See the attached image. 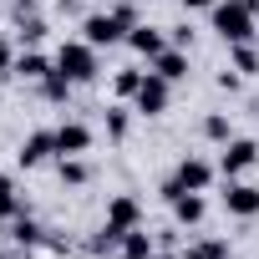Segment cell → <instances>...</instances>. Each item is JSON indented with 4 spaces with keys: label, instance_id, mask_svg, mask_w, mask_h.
Returning <instances> with one entry per match:
<instances>
[{
    "label": "cell",
    "instance_id": "obj_12",
    "mask_svg": "<svg viewBox=\"0 0 259 259\" xmlns=\"http://www.w3.org/2000/svg\"><path fill=\"white\" fill-rule=\"evenodd\" d=\"M153 66H158V76H168V81H183V76H188V56H183V51H163V56H153Z\"/></svg>",
    "mask_w": 259,
    "mask_h": 259
},
{
    "label": "cell",
    "instance_id": "obj_6",
    "mask_svg": "<svg viewBox=\"0 0 259 259\" xmlns=\"http://www.w3.org/2000/svg\"><path fill=\"white\" fill-rule=\"evenodd\" d=\"M254 163H259V148H254L249 138H229V143H224V158H219L224 178H239V173L254 168Z\"/></svg>",
    "mask_w": 259,
    "mask_h": 259
},
{
    "label": "cell",
    "instance_id": "obj_28",
    "mask_svg": "<svg viewBox=\"0 0 259 259\" xmlns=\"http://www.w3.org/2000/svg\"><path fill=\"white\" fill-rule=\"evenodd\" d=\"M173 259H203V254H198V249H188V254H173Z\"/></svg>",
    "mask_w": 259,
    "mask_h": 259
},
{
    "label": "cell",
    "instance_id": "obj_7",
    "mask_svg": "<svg viewBox=\"0 0 259 259\" xmlns=\"http://www.w3.org/2000/svg\"><path fill=\"white\" fill-rule=\"evenodd\" d=\"M224 208H229V213H239V219H254V213H259V188H254V183H229Z\"/></svg>",
    "mask_w": 259,
    "mask_h": 259
},
{
    "label": "cell",
    "instance_id": "obj_3",
    "mask_svg": "<svg viewBox=\"0 0 259 259\" xmlns=\"http://www.w3.org/2000/svg\"><path fill=\"white\" fill-rule=\"evenodd\" d=\"M56 71H61L66 81H92V76H97V46H92V41H66V46L56 51Z\"/></svg>",
    "mask_w": 259,
    "mask_h": 259
},
{
    "label": "cell",
    "instance_id": "obj_2",
    "mask_svg": "<svg viewBox=\"0 0 259 259\" xmlns=\"http://www.w3.org/2000/svg\"><path fill=\"white\" fill-rule=\"evenodd\" d=\"M138 219H143L138 198H133V193H117V198H112V208H107V229L97 234V244H92V249H97V254H107L112 244H122V234H127V229H138Z\"/></svg>",
    "mask_w": 259,
    "mask_h": 259
},
{
    "label": "cell",
    "instance_id": "obj_21",
    "mask_svg": "<svg viewBox=\"0 0 259 259\" xmlns=\"http://www.w3.org/2000/svg\"><path fill=\"white\" fill-rule=\"evenodd\" d=\"M234 66H239V71H259V56H254L249 46H234Z\"/></svg>",
    "mask_w": 259,
    "mask_h": 259
},
{
    "label": "cell",
    "instance_id": "obj_5",
    "mask_svg": "<svg viewBox=\"0 0 259 259\" xmlns=\"http://www.w3.org/2000/svg\"><path fill=\"white\" fill-rule=\"evenodd\" d=\"M133 102H138V112H143V117H158V112H168V76H158V71H148Z\"/></svg>",
    "mask_w": 259,
    "mask_h": 259
},
{
    "label": "cell",
    "instance_id": "obj_24",
    "mask_svg": "<svg viewBox=\"0 0 259 259\" xmlns=\"http://www.w3.org/2000/svg\"><path fill=\"white\" fill-rule=\"evenodd\" d=\"M198 254H203V259H224V254H229V244H224V239H203V244H198Z\"/></svg>",
    "mask_w": 259,
    "mask_h": 259
},
{
    "label": "cell",
    "instance_id": "obj_1",
    "mask_svg": "<svg viewBox=\"0 0 259 259\" xmlns=\"http://www.w3.org/2000/svg\"><path fill=\"white\" fill-rule=\"evenodd\" d=\"M254 16H259V0H219L213 6V31L229 46H244L254 36Z\"/></svg>",
    "mask_w": 259,
    "mask_h": 259
},
{
    "label": "cell",
    "instance_id": "obj_14",
    "mask_svg": "<svg viewBox=\"0 0 259 259\" xmlns=\"http://www.w3.org/2000/svg\"><path fill=\"white\" fill-rule=\"evenodd\" d=\"M173 213H178V224H198L203 219V198L198 193H178L173 198Z\"/></svg>",
    "mask_w": 259,
    "mask_h": 259
},
{
    "label": "cell",
    "instance_id": "obj_19",
    "mask_svg": "<svg viewBox=\"0 0 259 259\" xmlns=\"http://www.w3.org/2000/svg\"><path fill=\"white\" fill-rule=\"evenodd\" d=\"M203 133H208L213 143H229V138H234V127H229V117H208V122H203Z\"/></svg>",
    "mask_w": 259,
    "mask_h": 259
},
{
    "label": "cell",
    "instance_id": "obj_15",
    "mask_svg": "<svg viewBox=\"0 0 259 259\" xmlns=\"http://www.w3.org/2000/svg\"><path fill=\"white\" fill-rule=\"evenodd\" d=\"M122 254H127V259H148V254H153V239H148L143 229H127V234H122Z\"/></svg>",
    "mask_w": 259,
    "mask_h": 259
},
{
    "label": "cell",
    "instance_id": "obj_11",
    "mask_svg": "<svg viewBox=\"0 0 259 259\" xmlns=\"http://www.w3.org/2000/svg\"><path fill=\"white\" fill-rule=\"evenodd\" d=\"M127 41H133V51H143V56H163V36H158L153 26H133Z\"/></svg>",
    "mask_w": 259,
    "mask_h": 259
},
{
    "label": "cell",
    "instance_id": "obj_13",
    "mask_svg": "<svg viewBox=\"0 0 259 259\" xmlns=\"http://www.w3.org/2000/svg\"><path fill=\"white\" fill-rule=\"evenodd\" d=\"M16 71H21L26 81H46V76H51V61H46V56H36V51H26V56L16 61Z\"/></svg>",
    "mask_w": 259,
    "mask_h": 259
},
{
    "label": "cell",
    "instance_id": "obj_26",
    "mask_svg": "<svg viewBox=\"0 0 259 259\" xmlns=\"http://www.w3.org/2000/svg\"><path fill=\"white\" fill-rule=\"evenodd\" d=\"M11 66H16V61H11V46H6V41H0V76H6Z\"/></svg>",
    "mask_w": 259,
    "mask_h": 259
},
{
    "label": "cell",
    "instance_id": "obj_25",
    "mask_svg": "<svg viewBox=\"0 0 259 259\" xmlns=\"http://www.w3.org/2000/svg\"><path fill=\"white\" fill-rule=\"evenodd\" d=\"M21 36H26V41H41V36H46V26L31 16V21H21Z\"/></svg>",
    "mask_w": 259,
    "mask_h": 259
},
{
    "label": "cell",
    "instance_id": "obj_29",
    "mask_svg": "<svg viewBox=\"0 0 259 259\" xmlns=\"http://www.w3.org/2000/svg\"><path fill=\"white\" fill-rule=\"evenodd\" d=\"M148 259H153V254H148Z\"/></svg>",
    "mask_w": 259,
    "mask_h": 259
},
{
    "label": "cell",
    "instance_id": "obj_16",
    "mask_svg": "<svg viewBox=\"0 0 259 259\" xmlns=\"http://www.w3.org/2000/svg\"><path fill=\"white\" fill-rule=\"evenodd\" d=\"M11 239H16L21 249H26V244H41V229H36L31 219H16V229H11Z\"/></svg>",
    "mask_w": 259,
    "mask_h": 259
},
{
    "label": "cell",
    "instance_id": "obj_8",
    "mask_svg": "<svg viewBox=\"0 0 259 259\" xmlns=\"http://www.w3.org/2000/svg\"><path fill=\"white\" fill-rule=\"evenodd\" d=\"M51 153H56V133H31L16 158H21V168H36V163H46Z\"/></svg>",
    "mask_w": 259,
    "mask_h": 259
},
{
    "label": "cell",
    "instance_id": "obj_10",
    "mask_svg": "<svg viewBox=\"0 0 259 259\" xmlns=\"http://www.w3.org/2000/svg\"><path fill=\"white\" fill-rule=\"evenodd\" d=\"M173 178H178V183H183L188 193H203V188H208V178H213V168H208L203 158H183Z\"/></svg>",
    "mask_w": 259,
    "mask_h": 259
},
{
    "label": "cell",
    "instance_id": "obj_22",
    "mask_svg": "<svg viewBox=\"0 0 259 259\" xmlns=\"http://www.w3.org/2000/svg\"><path fill=\"white\" fill-rule=\"evenodd\" d=\"M66 87H71V81H66L61 71H51V76H46V97H51V102H61V97H66Z\"/></svg>",
    "mask_w": 259,
    "mask_h": 259
},
{
    "label": "cell",
    "instance_id": "obj_4",
    "mask_svg": "<svg viewBox=\"0 0 259 259\" xmlns=\"http://www.w3.org/2000/svg\"><path fill=\"white\" fill-rule=\"evenodd\" d=\"M81 31H87V41H92V46H112V41H122L133 26H127L117 11H107V16H87V21H81Z\"/></svg>",
    "mask_w": 259,
    "mask_h": 259
},
{
    "label": "cell",
    "instance_id": "obj_18",
    "mask_svg": "<svg viewBox=\"0 0 259 259\" xmlns=\"http://www.w3.org/2000/svg\"><path fill=\"white\" fill-rule=\"evenodd\" d=\"M117 97H138V87H143V71H117Z\"/></svg>",
    "mask_w": 259,
    "mask_h": 259
},
{
    "label": "cell",
    "instance_id": "obj_20",
    "mask_svg": "<svg viewBox=\"0 0 259 259\" xmlns=\"http://www.w3.org/2000/svg\"><path fill=\"white\" fill-rule=\"evenodd\" d=\"M61 183H87V163H76V158H61Z\"/></svg>",
    "mask_w": 259,
    "mask_h": 259
},
{
    "label": "cell",
    "instance_id": "obj_27",
    "mask_svg": "<svg viewBox=\"0 0 259 259\" xmlns=\"http://www.w3.org/2000/svg\"><path fill=\"white\" fill-rule=\"evenodd\" d=\"M183 6H188V11H213L219 0H183Z\"/></svg>",
    "mask_w": 259,
    "mask_h": 259
},
{
    "label": "cell",
    "instance_id": "obj_9",
    "mask_svg": "<svg viewBox=\"0 0 259 259\" xmlns=\"http://www.w3.org/2000/svg\"><path fill=\"white\" fill-rule=\"evenodd\" d=\"M92 148V133L81 122H66V127H56V153L61 158H76V153H87Z\"/></svg>",
    "mask_w": 259,
    "mask_h": 259
},
{
    "label": "cell",
    "instance_id": "obj_23",
    "mask_svg": "<svg viewBox=\"0 0 259 259\" xmlns=\"http://www.w3.org/2000/svg\"><path fill=\"white\" fill-rule=\"evenodd\" d=\"M107 133H112V138H122V133H127V112H122V107H112V112H107Z\"/></svg>",
    "mask_w": 259,
    "mask_h": 259
},
{
    "label": "cell",
    "instance_id": "obj_17",
    "mask_svg": "<svg viewBox=\"0 0 259 259\" xmlns=\"http://www.w3.org/2000/svg\"><path fill=\"white\" fill-rule=\"evenodd\" d=\"M16 213H21V198H16V188L6 178H0V219H16Z\"/></svg>",
    "mask_w": 259,
    "mask_h": 259
}]
</instances>
